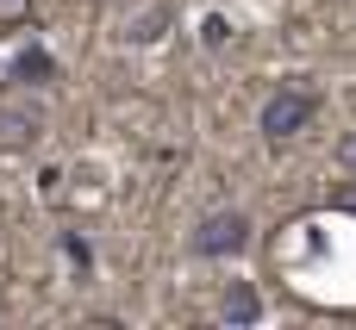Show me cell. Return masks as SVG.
<instances>
[{
  "instance_id": "10",
  "label": "cell",
  "mask_w": 356,
  "mask_h": 330,
  "mask_svg": "<svg viewBox=\"0 0 356 330\" xmlns=\"http://www.w3.org/2000/svg\"><path fill=\"white\" fill-rule=\"evenodd\" d=\"M332 162H338V175H344V181H356V131H344V137H338Z\"/></svg>"
},
{
  "instance_id": "5",
  "label": "cell",
  "mask_w": 356,
  "mask_h": 330,
  "mask_svg": "<svg viewBox=\"0 0 356 330\" xmlns=\"http://www.w3.org/2000/svg\"><path fill=\"white\" fill-rule=\"evenodd\" d=\"M213 312H219V324H257L263 318V287L257 281H225L219 287V299H213Z\"/></svg>"
},
{
  "instance_id": "7",
  "label": "cell",
  "mask_w": 356,
  "mask_h": 330,
  "mask_svg": "<svg viewBox=\"0 0 356 330\" xmlns=\"http://www.w3.org/2000/svg\"><path fill=\"white\" fill-rule=\"evenodd\" d=\"M56 250H63V262H69L75 281H94V243L81 231H56Z\"/></svg>"
},
{
  "instance_id": "1",
  "label": "cell",
  "mask_w": 356,
  "mask_h": 330,
  "mask_svg": "<svg viewBox=\"0 0 356 330\" xmlns=\"http://www.w3.org/2000/svg\"><path fill=\"white\" fill-rule=\"evenodd\" d=\"M319 106H325L319 81H307V75L275 81V87L263 94V106H257V131H263V144H269V150H288V144L319 119Z\"/></svg>"
},
{
  "instance_id": "3",
  "label": "cell",
  "mask_w": 356,
  "mask_h": 330,
  "mask_svg": "<svg viewBox=\"0 0 356 330\" xmlns=\"http://www.w3.org/2000/svg\"><path fill=\"white\" fill-rule=\"evenodd\" d=\"M56 81H63L56 56H50L38 37H25V44L13 50V62H6V94H25V87H56Z\"/></svg>"
},
{
  "instance_id": "11",
  "label": "cell",
  "mask_w": 356,
  "mask_h": 330,
  "mask_svg": "<svg viewBox=\"0 0 356 330\" xmlns=\"http://www.w3.org/2000/svg\"><path fill=\"white\" fill-rule=\"evenodd\" d=\"M332 212H356V187H338L332 193Z\"/></svg>"
},
{
  "instance_id": "6",
  "label": "cell",
  "mask_w": 356,
  "mask_h": 330,
  "mask_svg": "<svg viewBox=\"0 0 356 330\" xmlns=\"http://www.w3.org/2000/svg\"><path fill=\"white\" fill-rule=\"evenodd\" d=\"M169 25H175V6L156 0V6H144V12L125 25V37H131V44H156V37H169Z\"/></svg>"
},
{
  "instance_id": "2",
  "label": "cell",
  "mask_w": 356,
  "mask_h": 330,
  "mask_svg": "<svg viewBox=\"0 0 356 330\" xmlns=\"http://www.w3.org/2000/svg\"><path fill=\"white\" fill-rule=\"evenodd\" d=\"M250 212H238V206H219V212H207L200 225H194V237H188V250L200 256V262H232V256H244L250 250Z\"/></svg>"
},
{
  "instance_id": "8",
  "label": "cell",
  "mask_w": 356,
  "mask_h": 330,
  "mask_svg": "<svg viewBox=\"0 0 356 330\" xmlns=\"http://www.w3.org/2000/svg\"><path fill=\"white\" fill-rule=\"evenodd\" d=\"M31 19H38V0H0V37L6 31H31Z\"/></svg>"
},
{
  "instance_id": "9",
  "label": "cell",
  "mask_w": 356,
  "mask_h": 330,
  "mask_svg": "<svg viewBox=\"0 0 356 330\" xmlns=\"http://www.w3.org/2000/svg\"><path fill=\"white\" fill-rule=\"evenodd\" d=\"M200 44H207V50H225V44H232V19H225V12H207V19H200Z\"/></svg>"
},
{
  "instance_id": "4",
  "label": "cell",
  "mask_w": 356,
  "mask_h": 330,
  "mask_svg": "<svg viewBox=\"0 0 356 330\" xmlns=\"http://www.w3.org/2000/svg\"><path fill=\"white\" fill-rule=\"evenodd\" d=\"M38 137H44V106L38 100H13V106H0V150L6 156H25V150H38Z\"/></svg>"
}]
</instances>
